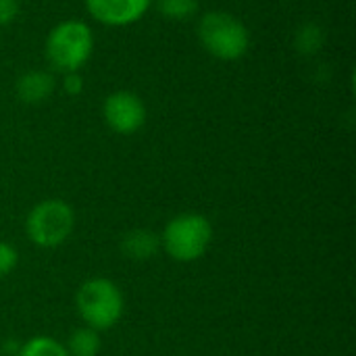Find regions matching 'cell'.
Wrapping results in <instances>:
<instances>
[{"label":"cell","instance_id":"obj_1","mask_svg":"<svg viewBox=\"0 0 356 356\" xmlns=\"http://www.w3.org/2000/svg\"><path fill=\"white\" fill-rule=\"evenodd\" d=\"M94 33L88 23L69 19L54 25L46 38V60L60 73H77L92 56Z\"/></svg>","mask_w":356,"mask_h":356},{"label":"cell","instance_id":"obj_2","mask_svg":"<svg viewBox=\"0 0 356 356\" xmlns=\"http://www.w3.org/2000/svg\"><path fill=\"white\" fill-rule=\"evenodd\" d=\"M202 48L219 60H238L250 48L248 27L225 10H209L196 27Z\"/></svg>","mask_w":356,"mask_h":356},{"label":"cell","instance_id":"obj_3","mask_svg":"<svg viewBox=\"0 0 356 356\" xmlns=\"http://www.w3.org/2000/svg\"><path fill=\"white\" fill-rule=\"evenodd\" d=\"M75 305L83 323L96 332L115 327L125 311V300L119 286L106 277L83 282L77 290Z\"/></svg>","mask_w":356,"mask_h":356},{"label":"cell","instance_id":"obj_4","mask_svg":"<svg viewBox=\"0 0 356 356\" xmlns=\"http://www.w3.org/2000/svg\"><path fill=\"white\" fill-rule=\"evenodd\" d=\"M213 242V225L204 215L184 213L173 217L161 236V246L177 263L202 259Z\"/></svg>","mask_w":356,"mask_h":356},{"label":"cell","instance_id":"obj_5","mask_svg":"<svg viewBox=\"0 0 356 356\" xmlns=\"http://www.w3.org/2000/svg\"><path fill=\"white\" fill-rule=\"evenodd\" d=\"M75 227L73 207L60 198H48L38 202L25 221V229L29 240L40 248H56L63 246Z\"/></svg>","mask_w":356,"mask_h":356},{"label":"cell","instance_id":"obj_6","mask_svg":"<svg viewBox=\"0 0 356 356\" xmlns=\"http://www.w3.org/2000/svg\"><path fill=\"white\" fill-rule=\"evenodd\" d=\"M102 115L106 125L119 136H131L140 131L146 123L148 111L144 100L129 90H117L106 96L102 104Z\"/></svg>","mask_w":356,"mask_h":356},{"label":"cell","instance_id":"obj_7","mask_svg":"<svg viewBox=\"0 0 356 356\" xmlns=\"http://www.w3.org/2000/svg\"><path fill=\"white\" fill-rule=\"evenodd\" d=\"M92 19L108 27H125L140 21L152 0H83Z\"/></svg>","mask_w":356,"mask_h":356},{"label":"cell","instance_id":"obj_8","mask_svg":"<svg viewBox=\"0 0 356 356\" xmlns=\"http://www.w3.org/2000/svg\"><path fill=\"white\" fill-rule=\"evenodd\" d=\"M54 88H56L54 75L48 71H40V69L23 73L15 83L17 98L25 104H40V102L48 100L52 96Z\"/></svg>","mask_w":356,"mask_h":356},{"label":"cell","instance_id":"obj_9","mask_svg":"<svg viewBox=\"0 0 356 356\" xmlns=\"http://www.w3.org/2000/svg\"><path fill=\"white\" fill-rule=\"evenodd\" d=\"M161 248V238L150 229H131L121 238V252L129 261H150Z\"/></svg>","mask_w":356,"mask_h":356},{"label":"cell","instance_id":"obj_10","mask_svg":"<svg viewBox=\"0 0 356 356\" xmlns=\"http://www.w3.org/2000/svg\"><path fill=\"white\" fill-rule=\"evenodd\" d=\"M100 336L96 330L92 327H79L75 330L71 336H69V342H67V353L69 356H98L100 353Z\"/></svg>","mask_w":356,"mask_h":356},{"label":"cell","instance_id":"obj_11","mask_svg":"<svg viewBox=\"0 0 356 356\" xmlns=\"http://www.w3.org/2000/svg\"><path fill=\"white\" fill-rule=\"evenodd\" d=\"M17 356H69L65 344L56 342L50 336H33L19 346Z\"/></svg>","mask_w":356,"mask_h":356},{"label":"cell","instance_id":"obj_12","mask_svg":"<svg viewBox=\"0 0 356 356\" xmlns=\"http://www.w3.org/2000/svg\"><path fill=\"white\" fill-rule=\"evenodd\" d=\"M156 6L165 19L171 21H188L198 13V0H156Z\"/></svg>","mask_w":356,"mask_h":356},{"label":"cell","instance_id":"obj_13","mask_svg":"<svg viewBox=\"0 0 356 356\" xmlns=\"http://www.w3.org/2000/svg\"><path fill=\"white\" fill-rule=\"evenodd\" d=\"M296 46L300 48V52H317L319 46H321V29L315 27V25H305L300 31H298V40H296Z\"/></svg>","mask_w":356,"mask_h":356},{"label":"cell","instance_id":"obj_14","mask_svg":"<svg viewBox=\"0 0 356 356\" xmlns=\"http://www.w3.org/2000/svg\"><path fill=\"white\" fill-rule=\"evenodd\" d=\"M19 265V252L13 244L0 242V280L10 275Z\"/></svg>","mask_w":356,"mask_h":356},{"label":"cell","instance_id":"obj_15","mask_svg":"<svg viewBox=\"0 0 356 356\" xmlns=\"http://www.w3.org/2000/svg\"><path fill=\"white\" fill-rule=\"evenodd\" d=\"M19 0H0V25H8L19 15Z\"/></svg>","mask_w":356,"mask_h":356},{"label":"cell","instance_id":"obj_16","mask_svg":"<svg viewBox=\"0 0 356 356\" xmlns=\"http://www.w3.org/2000/svg\"><path fill=\"white\" fill-rule=\"evenodd\" d=\"M63 90H65V94H69V96H79V94L83 92V79H81L79 71H77V73H65Z\"/></svg>","mask_w":356,"mask_h":356}]
</instances>
